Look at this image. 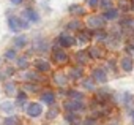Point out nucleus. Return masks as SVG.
Listing matches in <instances>:
<instances>
[{"instance_id": "1", "label": "nucleus", "mask_w": 134, "mask_h": 125, "mask_svg": "<svg viewBox=\"0 0 134 125\" xmlns=\"http://www.w3.org/2000/svg\"><path fill=\"white\" fill-rule=\"evenodd\" d=\"M8 25H10V29L13 32H21L22 29H27L29 27L27 22H24L21 18H16V16H10L8 18Z\"/></svg>"}, {"instance_id": "2", "label": "nucleus", "mask_w": 134, "mask_h": 125, "mask_svg": "<svg viewBox=\"0 0 134 125\" xmlns=\"http://www.w3.org/2000/svg\"><path fill=\"white\" fill-rule=\"evenodd\" d=\"M87 25L90 29H103L104 27V16H90L87 19Z\"/></svg>"}, {"instance_id": "3", "label": "nucleus", "mask_w": 134, "mask_h": 125, "mask_svg": "<svg viewBox=\"0 0 134 125\" xmlns=\"http://www.w3.org/2000/svg\"><path fill=\"white\" fill-rule=\"evenodd\" d=\"M43 114V106L40 103H30L27 106V116L30 117H40Z\"/></svg>"}, {"instance_id": "4", "label": "nucleus", "mask_w": 134, "mask_h": 125, "mask_svg": "<svg viewBox=\"0 0 134 125\" xmlns=\"http://www.w3.org/2000/svg\"><path fill=\"white\" fill-rule=\"evenodd\" d=\"M52 59H54V62L55 64H58V65H65L66 62H68V54L66 52H63V51H54L52 52Z\"/></svg>"}, {"instance_id": "5", "label": "nucleus", "mask_w": 134, "mask_h": 125, "mask_svg": "<svg viewBox=\"0 0 134 125\" xmlns=\"http://www.w3.org/2000/svg\"><path fill=\"white\" fill-rule=\"evenodd\" d=\"M33 65H35V68H36L38 71H41V73H47V71L51 70L49 62H46L44 59H35V60H33Z\"/></svg>"}, {"instance_id": "6", "label": "nucleus", "mask_w": 134, "mask_h": 125, "mask_svg": "<svg viewBox=\"0 0 134 125\" xmlns=\"http://www.w3.org/2000/svg\"><path fill=\"white\" fill-rule=\"evenodd\" d=\"M74 43H76V40H74L71 35L62 33V35L58 37V44H60V46H63V48H70V46H73Z\"/></svg>"}, {"instance_id": "7", "label": "nucleus", "mask_w": 134, "mask_h": 125, "mask_svg": "<svg viewBox=\"0 0 134 125\" xmlns=\"http://www.w3.org/2000/svg\"><path fill=\"white\" fill-rule=\"evenodd\" d=\"M93 79L96 81V82H106L107 81V75H106V71L103 70V68H96L95 71H93Z\"/></svg>"}, {"instance_id": "8", "label": "nucleus", "mask_w": 134, "mask_h": 125, "mask_svg": "<svg viewBox=\"0 0 134 125\" xmlns=\"http://www.w3.org/2000/svg\"><path fill=\"white\" fill-rule=\"evenodd\" d=\"M65 108L68 109V111H81L84 108V105L77 100H73V101H68V103H65Z\"/></svg>"}, {"instance_id": "9", "label": "nucleus", "mask_w": 134, "mask_h": 125, "mask_svg": "<svg viewBox=\"0 0 134 125\" xmlns=\"http://www.w3.org/2000/svg\"><path fill=\"white\" fill-rule=\"evenodd\" d=\"M41 101L43 103H46V105H52L54 101H55V95L52 93V92H43L41 93Z\"/></svg>"}, {"instance_id": "10", "label": "nucleus", "mask_w": 134, "mask_h": 125, "mask_svg": "<svg viewBox=\"0 0 134 125\" xmlns=\"http://www.w3.org/2000/svg\"><path fill=\"white\" fill-rule=\"evenodd\" d=\"M24 18H27L29 21H33V22H38V21H40V18H38L36 11H33L32 8H27V10L24 11Z\"/></svg>"}, {"instance_id": "11", "label": "nucleus", "mask_w": 134, "mask_h": 125, "mask_svg": "<svg viewBox=\"0 0 134 125\" xmlns=\"http://www.w3.org/2000/svg\"><path fill=\"white\" fill-rule=\"evenodd\" d=\"M121 68H123L125 71H131V70H132V60H131L129 57H125V59L121 60Z\"/></svg>"}, {"instance_id": "12", "label": "nucleus", "mask_w": 134, "mask_h": 125, "mask_svg": "<svg viewBox=\"0 0 134 125\" xmlns=\"http://www.w3.org/2000/svg\"><path fill=\"white\" fill-rule=\"evenodd\" d=\"M70 13H71V14L82 16V14H85V10H84L82 7H79V5H71V7H70Z\"/></svg>"}, {"instance_id": "13", "label": "nucleus", "mask_w": 134, "mask_h": 125, "mask_svg": "<svg viewBox=\"0 0 134 125\" xmlns=\"http://www.w3.org/2000/svg\"><path fill=\"white\" fill-rule=\"evenodd\" d=\"M103 16H104V19H117L118 18V11L114 10V8H109V10H106V13Z\"/></svg>"}, {"instance_id": "14", "label": "nucleus", "mask_w": 134, "mask_h": 125, "mask_svg": "<svg viewBox=\"0 0 134 125\" xmlns=\"http://www.w3.org/2000/svg\"><path fill=\"white\" fill-rule=\"evenodd\" d=\"M16 89H18L16 84L11 82V81L5 84V93H7V95H14V93H16Z\"/></svg>"}, {"instance_id": "15", "label": "nucleus", "mask_w": 134, "mask_h": 125, "mask_svg": "<svg viewBox=\"0 0 134 125\" xmlns=\"http://www.w3.org/2000/svg\"><path fill=\"white\" fill-rule=\"evenodd\" d=\"M88 52H85V51H79L77 52V60H79V64L81 65H84V64H87V60H88Z\"/></svg>"}, {"instance_id": "16", "label": "nucleus", "mask_w": 134, "mask_h": 125, "mask_svg": "<svg viewBox=\"0 0 134 125\" xmlns=\"http://www.w3.org/2000/svg\"><path fill=\"white\" fill-rule=\"evenodd\" d=\"M5 125H21V120L16 116H8L5 119Z\"/></svg>"}, {"instance_id": "17", "label": "nucleus", "mask_w": 134, "mask_h": 125, "mask_svg": "<svg viewBox=\"0 0 134 125\" xmlns=\"http://www.w3.org/2000/svg\"><path fill=\"white\" fill-rule=\"evenodd\" d=\"M88 54H90V57H95V59H99V57H103V51L99 49V48H90V51H88Z\"/></svg>"}, {"instance_id": "18", "label": "nucleus", "mask_w": 134, "mask_h": 125, "mask_svg": "<svg viewBox=\"0 0 134 125\" xmlns=\"http://www.w3.org/2000/svg\"><path fill=\"white\" fill-rule=\"evenodd\" d=\"M82 68H71V71H70V76L71 78H74V79H79V78H82Z\"/></svg>"}, {"instance_id": "19", "label": "nucleus", "mask_w": 134, "mask_h": 125, "mask_svg": "<svg viewBox=\"0 0 134 125\" xmlns=\"http://www.w3.org/2000/svg\"><path fill=\"white\" fill-rule=\"evenodd\" d=\"M54 81H55V84H58V86H65V84H66V78H65L62 73H57V75L54 76Z\"/></svg>"}, {"instance_id": "20", "label": "nucleus", "mask_w": 134, "mask_h": 125, "mask_svg": "<svg viewBox=\"0 0 134 125\" xmlns=\"http://www.w3.org/2000/svg\"><path fill=\"white\" fill-rule=\"evenodd\" d=\"M24 76H25L27 79H30V81H40V79H41L40 75H38V73H33V71H27Z\"/></svg>"}, {"instance_id": "21", "label": "nucleus", "mask_w": 134, "mask_h": 125, "mask_svg": "<svg viewBox=\"0 0 134 125\" xmlns=\"http://www.w3.org/2000/svg\"><path fill=\"white\" fill-rule=\"evenodd\" d=\"M0 108H2L3 111H7V112H11L14 109V105L11 101H5V103H2V106H0Z\"/></svg>"}, {"instance_id": "22", "label": "nucleus", "mask_w": 134, "mask_h": 125, "mask_svg": "<svg viewBox=\"0 0 134 125\" xmlns=\"http://www.w3.org/2000/svg\"><path fill=\"white\" fill-rule=\"evenodd\" d=\"M14 43H16V46H25V43H27V38L25 37H18V38H14Z\"/></svg>"}, {"instance_id": "23", "label": "nucleus", "mask_w": 134, "mask_h": 125, "mask_svg": "<svg viewBox=\"0 0 134 125\" xmlns=\"http://www.w3.org/2000/svg\"><path fill=\"white\" fill-rule=\"evenodd\" d=\"M66 119H68V122H71V123H77V122H79V119H77L76 114H73V112H68V114H66Z\"/></svg>"}, {"instance_id": "24", "label": "nucleus", "mask_w": 134, "mask_h": 125, "mask_svg": "<svg viewBox=\"0 0 134 125\" xmlns=\"http://www.w3.org/2000/svg\"><path fill=\"white\" fill-rule=\"evenodd\" d=\"M81 27H82V24H81L79 21H73V22L68 24V29H73V30H77V29H81Z\"/></svg>"}, {"instance_id": "25", "label": "nucleus", "mask_w": 134, "mask_h": 125, "mask_svg": "<svg viewBox=\"0 0 134 125\" xmlns=\"http://www.w3.org/2000/svg\"><path fill=\"white\" fill-rule=\"evenodd\" d=\"M18 67H19V68H25V67H27V57L18 59Z\"/></svg>"}, {"instance_id": "26", "label": "nucleus", "mask_w": 134, "mask_h": 125, "mask_svg": "<svg viewBox=\"0 0 134 125\" xmlns=\"http://www.w3.org/2000/svg\"><path fill=\"white\" fill-rule=\"evenodd\" d=\"M95 79H85L84 81V87L85 89H95V82H93Z\"/></svg>"}, {"instance_id": "27", "label": "nucleus", "mask_w": 134, "mask_h": 125, "mask_svg": "<svg viewBox=\"0 0 134 125\" xmlns=\"http://www.w3.org/2000/svg\"><path fill=\"white\" fill-rule=\"evenodd\" d=\"M24 89L29 90V92H38V86H36V84H25Z\"/></svg>"}, {"instance_id": "28", "label": "nucleus", "mask_w": 134, "mask_h": 125, "mask_svg": "<svg viewBox=\"0 0 134 125\" xmlns=\"http://www.w3.org/2000/svg\"><path fill=\"white\" fill-rule=\"evenodd\" d=\"M57 114H58V108H51L49 112H47V117L49 119H54V117H57Z\"/></svg>"}, {"instance_id": "29", "label": "nucleus", "mask_w": 134, "mask_h": 125, "mask_svg": "<svg viewBox=\"0 0 134 125\" xmlns=\"http://www.w3.org/2000/svg\"><path fill=\"white\" fill-rule=\"evenodd\" d=\"M88 40H90V35H88L87 32H85V33H84V32H82V33H79V41L85 43V41H88Z\"/></svg>"}, {"instance_id": "30", "label": "nucleus", "mask_w": 134, "mask_h": 125, "mask_svg": "<svg viewBox=\"0 0 134 125\" xmlns=\"http://www.w3.org/2000/svg\"><path fill=\"white\" fill-rule=\"evenodd\" d=\"M101 7L104 10H109V8H112V2L110 0H101Z\"/></svg>"}, {"instance_id": "31", "label": "nucleus", "mask_w": 134, "mask_h": 125, "mask_svg": "<svg viewBox=\"0 0 134 125\" xmlns=\"http://www.w3.org/2000/svg\"><path fill=\"white\" fill-rule=\"evenodd\" d=\"M123 25H126L128 29H131V30H134V19H126V21L123 22Z\"/></svg>"}, {"instance_id": "32", "label": "nucleus", "mask_w": 134, "mask_h": 125, "mask_svg": "<svg viewBox=\"0 0 134 125\" xmlns=\"http://www.w3.org/2000/svg\"><path fill=\"white\" fill-rule=\"evenodd\" d=\"M14 57H16V54H14V51H13V49H10V51H7V52H5V59L11 60V59H14Z\"/></svg>"}, {"instance_id": "33", "label": "nucleus", "mask_w": 134, "mask_h": 125, "mask_svg": "<svg viewBox=\"0 0 134 125\" xmlns=\"http://www.w3.org/2000/svg\"><path fill=\"white\" fill-rule=\"evenodd\" d=\"M118 3H120V8H121V10H128V8H129V3H128V0H120Z\"/></svg>"}, {"instance_id": "34", "label": "nucleus", "mask_w": 134, "mask_h": 125, "mask_svg": "<svg viewBox=\"0 0 134 125\" xmlns=\"http://www.w3.org/2000/svg\"><path fill=\"white\" fill-rule=\"evenodd\" d=\"M70 97H73L76 100H82V93H77V92H70Z\"/></svg>"}, {"instance_id": "35", "label": "nucleus", "mask_w": 134, "mask_h": 125, "mask_svg": "<svg viewBox=\"0 0 134 125\" xmlns=\"http://www.w3.org/2000/svg\"><path fill=\"white\" fill-rule=\"evenodd\" d=\"M98 2H99V0H87V5L88 7H96Z\"/></svg>"}, {"instance_id": "36", "label": "nucleus", "mask_w": 134, "mask_h": 125, "mask_svg": "<svg viewBox=\"0 0 134 125\" xmlns=\"http://www.w3.org/2000/svg\"><path fill=\"white\" fill-rule=\"evenodd\" d=\"M129 48H132V49H134V37H131V38H129Z\"/></svg>"}, {"instance_id": "37", "label": "nucleus", "mask_w": 134, "mask_h": 125, "mask_svg": "<svg viewBox=\"0 0 134 125\" xmlns=\"http://www.w3.org/2000/svg\"><path fill=\"white\" fill-rule=\"evenodd\" d=\"M10 2H11V3H13V5H19V3H21V2H22V0H10Z\"/></svg>"}, {"instance_id": "38", "label": "nucleus", "mask_w": 134, "mask_h": 125, "mask_svg": "<svg viewBox=\"0 0 134 125\" xmlns=\"http://www.w3.org/2000/svg\"><path fill=\"white\" fill-rule=\"evenodd\" d=\"M132 11H134V2H132Z\"/></svg>"}]
</instances>
